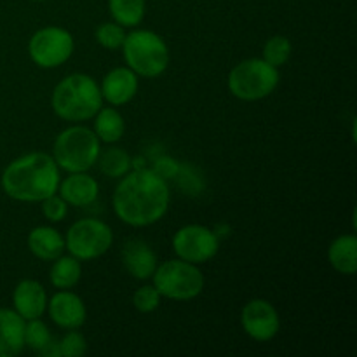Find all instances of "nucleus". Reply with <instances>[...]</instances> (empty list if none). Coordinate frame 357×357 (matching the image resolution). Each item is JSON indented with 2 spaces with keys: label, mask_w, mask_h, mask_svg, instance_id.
<instances>
[{
  "label": "nucleus",
  "mask_w": 357,
  "mask_h": 357,
  "mask_svg": "<svg viewBox=\"0 0 357 357\" xmlns=\"http://www.w3.org/2000/svg\"><path fill=\"white\" fill-rule=\"evenodd\" d=\"M94 135L98 139L114 145L124 136V119L114 107H101L94 115Z\"/></svg>",
  "instance_id": "20"
},
{
  "label": "nucleus",
  "mask_w": 357,
  "mask_h": 357,
  "mask_svg": "<svg viewBox=\"0 0 357 357\" xmlns=\"http://www.w3.org/2000/svg\"><path fill=\"white\" fill-rule=\"evenodd\" d=\"M241 324L248 337L257 342H268L279 333L281 319L278 310L271 302L261 298H255L243 307L241 312Z\"/></svg>",
  "instance_id": "11"
},
{
  "label": "nucleus",
  "mask_w": 357,
  "mask_h": 357,
  "mask_svg": "<svg viewBox=\"0 0 357 357\" xmlns=\"http://www.w3.org/2000/svg\"><path fill=\"white\" fill-rule=\"evenodd\" d=\"M279 84V70L265 59H244L229 73V91L243 101H258L274 93Z\"/></svg>",
  "instance_id": "6"
},
{
  "label": "nucleus",
  "mask_w": 357,
  "mask_h": 357,
  "mask_svg": "<svg viewBox=\"0 0 357 357\" xmlns=\"http://www.w3.org/2000/svg\"><path fill=\"white\" fill-rule=\"evenodd\" d=\"M96 164L100 171L110 178H122L131 169V157L126 150L119 146H110L105 152H100Z\"/></svg>",
  "instance_id": "23"
},
{
  "label": "nucleus",
  "mask_w": 357,
  "mask_h": 357,
  "mask_svg": "<svg viewBox=\"0 0 357 357\" xmlns=\"http://www.w3.org/2000/svg\"><path fill=\"white\" fill-rule=\"evenodd\" d=\"M328 260L331 267L345 275L356 274L357 271V237L354 234H345L337 237L330 244Z\"/></svg>",
  "instance_id": "19"
},
{
  "label": "nucleus",
  "mask_w": 357,
  "mask_h": 357,
  "mask_svg": "<svg viewBox=\"0 0 357 357\" xmlns=\"http://www.w3.org/2000/svg\"><path fill=\"white\" fill-rule=\"evenodd\" d=\"M153 171H155V173L159 174L160 178L167 180V178L176 176L178 164H176V160H173V159H171V157H162V159L157 160V164H155V167H153Z\"/></svg>",
  "instance_id": "30"
},
{
  "label": "nucleus",
  "mask_w": 357,
  "mask_h": 357,
  "mask_svg": "<svg viewBox=\"0 0 357 357\" xmlns=\"http://www.w3.org/2000/svg\"><path fill=\"white\" fill-rule=\"evenodd\" d=\"M24 349V319L14 309H0V357H14Z\"/></svg>",
  "instance_id": "17"
},
{
  "label": "nucleus",
  "mask_w": 357,
  "mask_h": 357,
  "mask_svg": "<svg viewBox=\"0 0 357 357\" xmlns=\"http://www.w3.org/2000/svg\"><path fill=\"white\" fill-rule=\"evenodd\" d=\"M289 56H291V42L286 37H282V35H275V37L268 38L265 42L264 58L261 59H265L268 65L279 68V66H282L288 61Z\"/></svg>",
  "instance_id": "24"
},
{
  "label": "nucleus",
  "mask_w": 357,
  "mask_h": 357,
  "mask_svg": "<svg viewBox=\"0 0 357 357\" xmlns=\"http://www.w3.org/2000/svg\"><path fill=\"white\" fill-rule=\"evenodd\" d=\"M40 354L44 357H59V345L58 342H49L44 349L40 351Z\"/></svg>",
  "instance_id": "31"
},
{
  "label": "nucleus",
  "mask_w": 357,
  "mask_h": 357,
  "mask_svg": "<svg viewBox=\"0 0 357 357\" xmlns=\"http://www.w3.org/2000/svg\"><path fill=\"white\" fill-rule=\"evenodd\" d=\"M82 275V267L75 257H58L52 264L51 272H49V281L58 289H70L80 281Z\"/></svg>",
  "instance_id": "21"
},
{
  "label": "nucleus",
  "mask_w": 357,
  "mask_h": 357,
  "mask_svg": "<svg viewBox=\"0 0 357 357\" xmlns=\"http://www.w3.org/2000/svg\"><path fill=\"white\" fill-rule=\"evenodd\" d=\"M108 9L115 23L132 28L145 17V0H108Z\"/></svg>",
  "instance_id": "22"
},
{
  "label": "nucleus",
  "mask_w": 357,
  "mask_h": 357,
  "mask_svg": "<svg viewBox=\"0 0 357 357\" xmlns=\"http://www.w3.org/2000/svg\"><path fill=\"white\" fill-rule=\"evenodd\" d=\"M49 317L56 326L63 330H79L86 323L87 310L82 298L68 289H59L56 295L47 300Z\"/></svg>",
  "instance_id": "12"
},
{
  "label": "nucleus",
  "mask_w": 357,
  "mask_h": 357,
  "mask_svg": "<svg viewBox=\"0 0 357 357\" xmlns=\"http://www.w3.org/2000/svg\"><path fill=\"white\" fill-rule=\"evenodd\" d=\"M61 357H82L87 352V342L82 333L77 330H68V333L58 342Z\"/></svg>",
  "instance_id": "28"
},
{
  "label": "nucleus",
  "mask_w": 357,
  "mask_h": 357,
  "mask_svg": "<svg viewBox=\"0 0 357 357\" xmlns=\"http://www.w3.org/2000/svg\"><path fill=\"white\" fill-rule=\"evenodd\" d=\"M218 237L204 225H185L174 234L173 250L180 260L201 265L218 253Z\"/></svg>",
  "instance_id": "10"
},
{
  "label": "nucleus",
  "mask_w": 357,
  "mask_h": 357,
  "mask_svg": "<svg viewBox=\"0 0 357 357\" xmlns=\"http://www.w3.org/2000/svg\"><path fill=\"white\" fill-rule=\"evenodd\" d=\"M59 181L58 164L44 152L24 153L14 159L2 173L3 192L21 202L44 201L58 192Z\"/></svg>",
  "instance_id": "2"
},
{
  "label": "nucleus",
  "mask_w": 357,
  "mask_h": 357,
  "mask_svg": "<svg viewBox=\"0 0 357 357\" xmlns=\"http://www.w3.org/2000/svg\"><path fill=\"white\" fill-rule=\"evenodd\" d=\"M35 2H44V0H35Z\"/></svg>",
  "instance_id": "32"
},
{
  "label": "nucleus",
  "mask_w": 357,
  "mask_h": 357,
  "mask_svg": "<svg viewBox=\"0 0 357 357\" xmlns=\"http://www.w3.org/2000/svg\"><path fill=\"white\" fill-rule=\"evenodd\" d=\"M75 42L61 26H45L35 31L28 42L31 61L40 68H58L72 56Z\"/></svg>",
  "instance_id": "9"
},
{
  "label": "nucleus",
  "mask_w": 357,
  "mask_h": 357,
  "mask_svg": "<svg viewBox=\"0 0 357 357\" xmlns=\"http://www.w3.org/2000/svg\"><path fill=\"white\" fill-rule=\"evenodd\" d=\"M122 51L129 68L136 75L146 79L162 75L169 65V51L166 42L152 30H135L126 35Z\"/></svg>",
  "instance_id": "5"
},
{
  "label": "nucleus",
  "mask_w": 357,
  "mask_h": 357,
  "mask_svg": "<svg viewBox=\"0 0 357 357\" xmlns=\"http://www.w3.org/2000/svg\"><path fill=\"white\" fill-rule=\"evenodd\" d=\"M51 105L59 119L68 122L89 121L103 107L100 86L86 73H72L52 91Z\"/></svg>",
  "instance_id": "3"
},
{
  "label": "nucleus",
  "mask_w": 357,
  "mask_h": 357,
  "mask_svg": "<svg viewBox=\"0 0 357 357\" xmlns=\"http://www.w3.org/2000/svg\"><path fill=\"white\" fill-rule=\"evenodd\" d=\"M40 202H42V215H44L45 220H49V222L52 223L61 222V220L66 216V213H68V204H66L65 199H63L58 192L49 195V197H45L44 201Z\"/></svg>",
  "instance_id": "29"
},
{
  "label": "nucleus",
  "mask_w": 357,
  "mask_h": 357,
  "mask_svg": "<svg viewBox=\"0 0 357 357\" xmlns=\"http://www.w3.org/2000/svg\"><path fill=\"white\" fill-rule=\"evenodd\" d=\"M122 264L135 279L145 281L157 268V255L145 241L129 239L122 248Z\"/></svg>",
  "instance_id": "15"
},
{
  "label": "nucleus",
  "mask_w": 357,
  "mask_h": 357,
  "mask_svg": "<svg viewBox=\"0 0 357 357\" xmlns=\"http://www.w3.org/2000/svg\"><path fill=\"white\" fill-rule=\"evenodd\" d=\"M13 303L14 310L24 321L40 319L47 309V293L40 282L33 279H23L14 288Z\"/></svg>",
  "instance_id": "14"
},
{
  "label": "nucleus",
  "mask_w": 357,
  "mask_h": 357,
  "mask_svg": "<svg viewBox=\"0 0 357 357\" xmlns=\"http://www.w3.org/2000/svg\"><path fill=\"white\" fill-rule=\"evenodd\" d=\"M169 187L153 169H136L122 176L114 192V211L131 227L159 222L169 208Z\"/></svg>",
  "instance_id": "1"
},
{
  "label": "nucleus",
  "mask_w": 357,
  "mask_h": 357,
  "mask_svg": "<svg viewBox=\"0 0 357 357\" xmlns=\"http://www.w3.org/2000/svg\"><path fill=\"white\" fill-rule=\"evenodd\" d=\"M28 248L38 260L51 261L65 251V239L52 227H35L28 234Z\"/></svg>",
  "instance_id": "18"
},
{
  "label": "nucleus",
  "mask_w": 357,
  "mask_h": 357,
  "mask_svg": "<svg viewBox=\"0 0 357 357\" xmlns=\"http://www.w3.org/2000/svg\"><path fill=\"white\" fill-rule=\"evenodd\" d=\"M114 243L110 227L98 218H82L73 223L65 237V248L79 261H91L103 257Z\"/></svg>",
  "instance_id": "8"
},
{
  "label": "nucleus",
  "mask_w": 357,
  "mask_h": 357,
  "mask_svg": "<svg viewBox=\"0 0 357 357\" xmlns=\"http://www.w3.org/2000/svg\"><path fill=\"white\" fill-rule=\"evenodd\" d=\"M152 278L160 296L176 302L197 298L204 289V274L197 265L185 260H167L157 265Z\"/></svg>",
  "instance_id": "7"
},
{
  "label": "nucleus",
  "mask_w": 357,
  "mask_h": 357,
  "mask_svg": "<svg viewBox=\"0 0 357 357\" xmlns=\"http://www.w3.org/2000/svg\"><path fill=\"white\" fill-rule=\"evenodd\" d=\"M100 91L103 101L110 103L112 107H122L136 96L138 75L129 66H119L105 75Z\"/></svg>",
  "instance_id": "13"
},
{
  "label": "nucleus",
  "mask_w": 357,
  "mask_h": 357,
  "mask_svg": "<svg viewBox=\"0 0 357 357\" xmlns=\"http://www.w3.org/2000/svg\"><path fill=\"white\" fill-rule=\"evenodd\" d=\"M58 194L65 199L68 206L82 208L93 204L100 194V185L93 176L84 173H70L63 181H59Z\"/></svg>",
  "instance_id": "16"
},
{
  "label": "nucleus",
  "mask_w": 357,
  "mask_h": 357,
  "mask_svg": "<svg viewBox=\"0 0 357 357\" xmlns=\"http://www.w3.org/2000/svg\"><path fill=\"white\" fill-rule=\"evenodd\" d=\"M101 142L93 129L72 126L58 135L52 149V159L66 173H84L96 164Z\"/></svg>",
  "instance_id": "4"
},
{
  "label": "nucleus",
  "mask_w": 357,
  "mask_h": 357,
  "mask_svg": "<svg viewBox=\"0 0 357 357\" xmlns=\"http://www.w3.org/2000/svg\"><path fill=\"white\" fill-rule=\"evenodd\" d=\"M49 342H51V333L47 324L42 323L40 319H30L28 324L24 323V347L40 352Z\"/></svg>",
  "instance_id": "25"
},
{
  "label": "nucleus",
  "mask_w": 357,
  "mask_h": 357,
  "mask_svg": "<svg viewBox=\"0 0 357 357\" xmlns=\"http://www.w3.org/2000/svg\"><path fill=\"white\" fill-rule=\"evenodd\" d=\"M160 293L157 291L155 286H142L132 295V305L138 312L150 314L160 305Z\"/></svg>",
  "instance_id": "27"
},
{
  "label": "nucleus",
  "mask_w": 357,
  "mask_h": 357,
  "mask_svg": "<svg viewBox=\"0 0 357 357\" xmlns=\"http://www.w3.org/2000/svg\"><path fill=\"white\" fill-rule=\"evenodd\" d=\"M126 31L124 26H121L119 23H101L100 26L96 28V40L101 47L110 49V51H115V49H121L122 44H124Z\"/></svg>",
  "instance_id": "26"
}]
</instances>
